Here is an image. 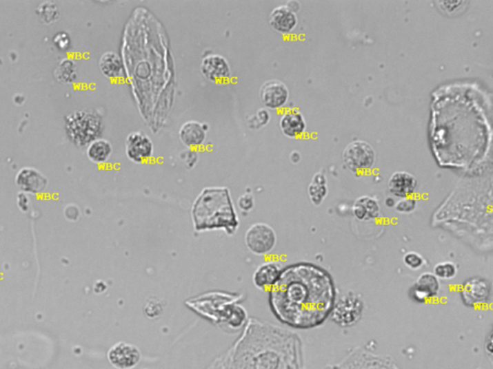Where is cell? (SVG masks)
Here are the masks:
<instances>
[{
  "label": "cell",
  "mask_w": 493,
  "mask_h": 369,
  "mask_svg": "<svg viewBox=\"0 0 493 369\" xmlns=\"http://www.w3.org/2000/svg\"><path fill=\"white\" fill-rule=\"evenodd\" d=\"M283 266L278 262H266L254 271L252 276L254 286L261 290L271 288L278 282Z\"/></svg>",
  "instance_id": "18"
},
{
  "label": "cell",
  "mask_w": 493,
  "mask_h": 369,
  "mask_svg": "<svg viewBox=\"0 0 493 369\" xmlns=\"http://www.w3.org/2000/svg\"><path fill=\"white\" fill-rule=\"evenodd\" d=\"M441 291V280L432 273L420 274L414 285L410 286L409 296L414 302H430L439 295Z\"/></svg>",
  "instance_id": "12"
},
{
  "label": "cell",
  "mask_w": 493,
  "mask_h": 369,
  "mask_svg": "<svg viewBox=\"0 0 493 369\" xmlns=\"http://www.w3.org/2000/svg\"><path fill=\"white\" fill-rule=\"evenodd\" d=\"M279 128L285 137L298 138L305 134L307 121L298 109H288L283 112L279 118Z\"/></svg>",
  "instance_id": "16"
},
{
  "label": "cell",
  "mask_w": 493,
  "mask_h": 369,
  "mask_svg": "<svg viewBox=\"0 0 493 369\" xmlns=\"http://www.w3.org/2000/svg\"><path fill=\"white\" fill-rule=\"evenodd\" d=\"M485 349H487V353L492 355V332H490V337H487V341H485Z\"/></svg>",
  "instance_id": "31"
},
{
  "label": "cell",
  "mask_w": 493,
  "mask_h": 369,
  "mask_svg": "<svg viewBox=\"0 0 493 369\" xmlns=\"http://www.w3.org/2000/svg\"><path fill=\"white\" fill-rule=\"evenodd\" d=\"M16 184L23 193L40 194L47 189L48 179L37 169L24 167L17 174Z\"/></svg>",
  "instance_id": "15"
},
{
  "label": "cell",
  "mask_w": 493,
  "mask_h": 369,
  "mask_svg": "<svg viewBox=\"0 0 493 369\" xmlns=\"http://www.w3.org/2000/svg\"><path fill=\"white\" fill-rule=\"evenodd\" d=\"M103 120L98 115L86 112L75 114L70 121V132L74 135L75 140L81 143H91L99 138L103 130Z\"/></svg>",
  "instance_id": "7"
},
{
  "label": "cell",
  "mask_w": 493,
  "mask_h": 369,
  "mask_svg": "<svg viewBox=\"0 0 493 369\" xmlns=\"http://www.w3.org/2000/svg\"><path fill=\"white\" fill-rule=\"evenodd\" d=\"M109 363L116 369H133L139 365L142 354L137 346L128 342H117L108 352Z\"/></svg>",
  "instance_id": "9"
},
{
  "label": "cell",
  "mask_w": 493,
  "mask_h": 369,
  "mask_svg": "<svg viewBox=\"0 0 493 369\" xmlns=\"http://www.w3.org/2000/svg\"><path fill=\"white\" fill-rule=\"evenodd\" d=\"M343 162L353 172L368 171L376 161V152L372 145L365 140H356L344 148Z\"/></svg>",
  "instance_id": "6"
},
{
  "label": "cell",
  "mask_w": 493,
  "mask_h": 369,
  "mask_svg": "<svg viewBox=\"0 0 493 369\" xmlns=\"http://www.w3.org/2000/svg\"><path fill=\"white\" fill-rule=\"evenodd\" d=\"M403 262H404L405 266L412 271H419L425 264V259L422 255L415 251L407 252L404 255Z\"/></svg>",
  "instance_id": "25"
},
{
  "label": "cell",
  "mask_w": 493,
  "mask_h": 369,
  "mask_svg": "<svg viewBox=\"0 0 493 369\" xmlns=\"http://www.w3.org/2000/svg\"><path fill=\"white\" fill-rule=\"evenodd\" d=\"M364 310L363 297L354 291H349L336 298L330 317L337 326L353 327L363 319Z\"/></svg>",
  "instance_id": "3"
},
{
  "label": "cell",
  "mask_w": 493,
  "mask_h": 369,
  "mask_svg": "<svg viewBox=\"0 0 493 369\" xmlns=\"http://www.w3.org/2000/svg\"><path fill=\"white\" fill-rule=\"evenodd\" d=\"M289 89L283 82L279 80H268L262 84L259 97L267 110H279L286 105L289 101Z\"/></svg>",
  "instance_id": "11"
},
{
  "label": "cell",
  "mask_w": 493,
  "mask_h": 369,
  "mask_svg": "<svg viewBox=\"0 0 493 369\" xmlns=\"http://www.w3.org/2000/svg\"><path fill=\"white\" fill-rule=\"evenodd\" d=\"M328 180L326 174L323 171L316 172L308 187V194L313 205L320 206L327 198Z\"/></svg>",
  "instance_id": "21"
},
{
  "label": "cell",
  "mask_w": 493,
  "mask_h": 369,
  "mask_svg": "<svg viewBox=\"0 0 493 369\" xmlns=\"http://www.w3.org/2000/svg\"><path fill=\"white\" fill-rule=\"evenodd\" d=\"M192 220L198 232L222 229L228 235L235 234L239 218L230 189L225 187L203 189L192 206Z\"/></svg>",
  "instance_id": "2"
},
{
  "label": "cell",
  "mask_w": 493,
  "mask_h": 369,
  "mask_svg": "<svg viewBox=\"0 0 493 369\" xmlns=\"http://www.w3.org/2000/svg\"><path fill=\"white\" fill-rule=\"evenodd\" d=\"M269 293L276 319L299 330L322 325L329 319L337 298L332 274L312 262H299L284 268Z\"/></svg>",
  "instance_id": "1"
},
{
  "label": "cell",
  "mask_w": 493,
  "mask_h": 369,
  "mask_svg": "<svg viewBox=\"0 0 493 369\" xmlns=\"http://www.w3.org/2000/svg\"><path fill=\"white\" fill-rule=\"evenodd\" d=\"M290 160L291 162H294V164H297V162L301 161V154L298 151H292L291 152L290 154Z\"/></svg>",
  "instance_id": "32"
},
{
  "label": "cell",
  "mask_w": 493,
  "mask_h": 369,
  "mask_svg": "<svg viewBox=\"0 0 493 369\" xmlns=\"http://www.w3.org/2000/svg\"><path fill=\"white\" fill-rule=\"evenodd\" d=\"M395 204H396V202L394 201V198H386L385 205L388 206V208H394Z\"/></svg>",
  "instance_id": "33"
},
{
  "label": "cell",
  "mask_w": 493,
  "mask_h": 369,
  "mask_svg": "<svg viewBox=\"0 0 493 369\" xmlns=\"http://www.w3.org/2000/svg\"><path fill=\"white\" fill-rule=\"evenodd\" d=\"M269 24L274 31L285 35L292 32L298 25L297 14L286 5H279L272 10L269 14Z\"/></svg>",
  "instance_id": "17"
},
{
  "label": "cell",
  "mask_w": 493,
  "mask_h": 369,
  "mask_svg": "<svg viewBox=\"0 0 493 369\" xmlns=\"http://www.w3.org/2000/svg\"><path fill=\"white\" fill-rule=\"evenodd\" d=\"M154 145L152 138L141 131H134L125 138V154L131 162L143 164L154 156Z\"/></svg>",
  "instance_id": "8"
},
{
  "label": "cell",
  "mask_w": 493,
  "mask_h": 369,
  "mask_svg": "<svg viewBox=\"0 0 493 369\" xmlns=\"http://www.w3.org/2000/svg\"><path fill=\"white\" fill-rule=\"evenodd\" d=\"M201 72L208 81L223 84L232 77V67L223 56L210 54L201 60Z\"/></svg>",
  "instance_id": "10"
},
{
  "label": "cell",
  "mask_w": 493,
  "mask_h": 369,
  "mask_svg": "<svg viewBox=\"0 0 493 369\" xmlns=\"http://www.w3.org/2000/svg\"><path fill=\"white\" fill-rule=\"evenodd\" d=\"M388 191L397 198H407L414 196L417 189L416 177L408 171H396L388 179Z\"/></svg>",
  "instance_id": "14"
},
{
  "label": "cell",
  "mask_w": 493,
  "mask_h": 369,
  "mask_svg": "<svg viewBox=\"0 0 493 369\" xmlns=\"http://www.w3.org/2000/svg\"><path fill=\"white\" fill-rule=\"evenodd\" d=\"M492 284L489 279L483 276L470 277L461 284V302L472 309L485 307L492 301Z\"/></svg>",
  "instance_id": "4"
},
{
  "label": "cell",
  "mask_w": 493,
  "mask_h": 369,
  "mask_svg": "<svg viewBox=\"0 0 493 369\" xmlns=\"http://www.w3.org/2000/svg\"><path fill=\"white\" fill-rule=\"evenodd\" d=\"M463 1H442L439 2L441 9L445 11L446 13H453L456 10L460 9L461 5H463Z\"/></svg>",
  "instance_id": "29"
},
{
  "label": "cell",
  "mask_w": 493,
  "mask_h": 369,
  "mask_svg": "<svg viewBox=\"0 0 493 369\" xmlns=\"http://www.w3.org/2000/svg\"><path fill=\"white\" fill-rule=\"evenodd\" d=\"M433 273L439 280H452V279L456 278V274H458V268L452 262H441L434 266Z\"/></svg>",
  "instance_id": "24"
},
{
  "label": "cell",
  "mask_w": 493,
  "mask_h": 369,
  "mask_svg": "<svg viewBox=\"0 0 493 369\" xmlns=\"http://www.w3.org/2000/svg\"><path fill=\"white\" fill-rule=\"evenodd\" d=\"M210 126L197 120H188L181 126L179 138L182 145L190 149H198L205 145Z\"/></svg>",
  "instance_id": "13"
},
{
  "label": "cell",
  "mask_w": 493,
  "mask_h": 369,
  "mask_svg": "<svg viewBox=\"0 0 493 369\" xmlns=\"http://www.w3.org/2000/svg\"><path fill=\"white\" fill-rule=\"evenodd\" d=\"M278 242L276 231L264 222H256L248 228L245 244L248 249L256 256L270 254Z\"/></svg>",
  "instance_id": "5"
},
{
  "label": "cell",
  "mask_w": 493,
  "mask_h": 369,
  "mask_svg": "<svg viewBox=\"0 0 493 369\" xmlns=\"http://www.w3.org/2000/svg\"><path fill=\"white\" fill-rule=\"evenodd\" d=\"M353 213L359 222H373L380 217V203L372 196H359L354 202Z\"/></svg>",
  "instance_id": "19"
},
{
  "label": "cell",
  "mask_w": 493,
  "mask_h": 369,
  "mask_svg": "<svg viewBox=\"0 0 493 369\" xmlns=\"http://www.w3.org/2000/svg\"><path fill=\"white\" fill-rule=\"evenodd\" d=\"M270 120V112L266 108H261L247 118L248 127L252 130H259L268 125Z\"/></svg>",
  "instance_id": "23"
},
{
  "label": "cell",
  "mask_w": 493,
  "mask_h": 369,
  "mask_svg": "<svg viewBox=\"0 0 493 369\" xmlns=\"http://www.w3.org/2000/svg\"><path fill=\"white\" fill-rule=\"evenodd\" d=\"M179 158L188 169H192V167L196 166L197 162L199 161V152L196 149L186 148L185 150L181 153Z\"/></svg>",
  "instance_id": "27"
},
{
  "label": "cell",
  "mask_w": 493,
  "mask_h": 369,
  "mask_svg": "<svg viewBox=\"0 0 493 369\" xmlns=\"http://www.w3.org/2000/svg\"><path fill=\"white\" fill-rule=\"evenodd\" d=\"M395 210L400 213H412L416 210L417 201L416 199L410 196V198H402L396 202L394 206Z\"/></svg>",
  "instance_id": "26"
},
{
  "label": "cell",
  "mask_w": 493,
  "mask_h": 369,
  "mask_svg": "<svg viewBox=\"0 0 493 369\" xmlns=\"http://www.w3.org/2000/svg\"><path fill=\"white\" fill-rule=\"evenodd\" d=\"M99 69L109 79L120 78L123 74V63L118 53L113 51L103 53L99 59Z\"/></svg>",
  "instance_id": "20"
},
{
  "label": "cell",
  "mask_w": 493,
  "mask_h": 369,
  "mask_svg": "<svg viewBox=\"0 0 493 369\" xmlns=\"http://www.w3.org/2000/svg\"><path fill=\"white\" fill-rule=\"evenodd\" d=\"M238 208L243 213L251 212L254 207V198L251 193H245L239 196L237 200Z\"/></svg>",
  "instance_id": "28"
},
{
  "label": "cell",
  "mask_w": 493,
  "mask_h": 369,
  "mask_svg": "<svg viewBox=\"0 0 493 369\" xmlns=\"http://www.w3.org/2000/svg\"><path fill=\"white\" fill-rule=\"evenodd\" d=\"M65 215L68 220L74 222V220H77L79 217V207L74 205L68 206V207L66 208Z\"/></svg>",
  "instance_id": "30"
},
{
  "label": "cell",
  "mask_w": 493,
  "mask_h": 369,
  "mask_svg": "<svg viewBox=\"0 0 493 369\" xmlns=\"http://www.w3.org/2000/svg\"><path fill=\"white\" fill-rule=\"evenodd\" d=\"M113 153L111 143L105 138H99L89 143L87 147V156L94 164H104L108 161Z\"/></svg>",
  "instance_id": "22"
}]
</instances>
